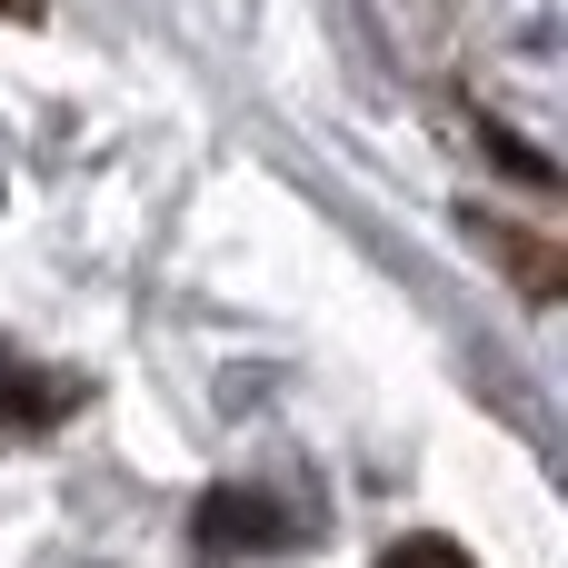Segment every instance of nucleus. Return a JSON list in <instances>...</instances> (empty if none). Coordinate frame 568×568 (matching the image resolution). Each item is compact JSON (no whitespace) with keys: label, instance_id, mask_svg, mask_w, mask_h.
<instances>
[{"label":"nucleus","instance_id":"nucleus-5","mask_svg":"<svg viewBox=\"0 0 568 568\" xmlns=\"http://www.w3.org/2000/svg\"><path fill=\"white\" fill-rule=\"evenodd\" d=\"M0 10H10V20H40V0H0Z\"/></svg>","mask_w":568,"mask_h":568},{"label":"nucleus","instance_id":"nucleus-2","mask_svg":"<svg viewBox=\"0 0 568 568\" xmlns=\"http://www.w3.org/2000/svg\"><path fill=\"white\" fill-rule=\"evenodd\" d=\"M469 230H479V250H499V260L519 270L529 300H559V250H549L539 230H519V220H469Z\"/></svg>","mask_w":568,"mask_h":568},{"label":"nucleus","instance_id":"nucleus-3","mask_svg":"<svg viewBox=\"0 0 568 568\" xmlns=\"http://www.w3.org/2000/svg\"><path fill=\"white\" fill-rule=\"evenodd\" d=\"M270 529H280V519H270L260 499H240V489H220V499L200 509V539H210V549H250V539H270Z\"/></svg>","mask_w":568,"mask_h":568},{"label":"nucleus","instance_id":"nucleus-4","mask_svg":"<svg viewBox=\"0 0 568 568\" xmlns=\"http://www.w3.org/2000/svg\"><path fill=\"white\" fill-rule=\"evenodd\" d=\"M379 568H479V559H469L459 539H439V529H419V539H399V549H389Z\"/></svg>","mask_w":568,"mask_h":568},{"label":"nucleus","instance_id":"nucleus-1","mask_svg":"<svg viewBox=\"0 0 568 568\" xmlns=\"http://www.w3.org/2000/svg\"><path fill=\"white\" fill-rule=\"evenodd\" d=\"M70 409H80V379L30 369V359H10V349H0V429H60Z\"/></svg>","mask_w":568,"mask_h":568}]
</instances>
